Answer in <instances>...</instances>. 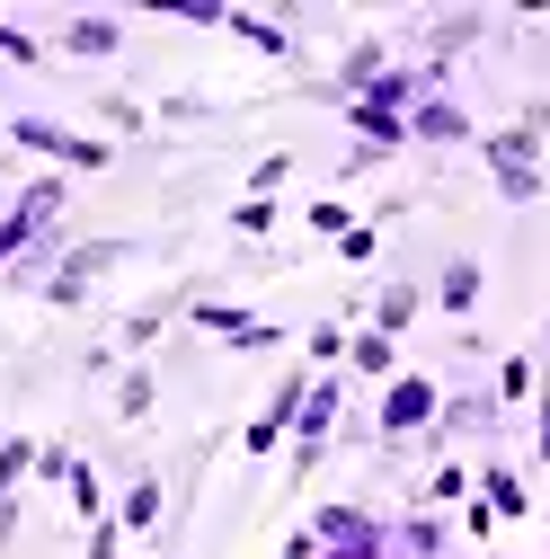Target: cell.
I'll return each mask as SVG.
<instances>
[{"instance_id": "obj_24", "label": "cell", "mask_w": 550, "mask_h": 559, "mask_svg": "<svg viewBox=\"0 0 550 559\" xmlns=\"http://www.w3.org/2000/svg\"><path fill=\"white\" fill-rule=\"evenodd\" d=\"M498 408H533V391H541V356H498Z\"/></svg>"}, {"instance_id": "obj_32", "label": "cell", "mask_w": 550, "mask_h": 559, "mask_svg": "<svg viewBox=\"0 0 550 559\" xmlns=\"http://www.w3.org/2000/svg\"><path fill=\"white\" fill-rule=\"evenodd\" d=\"M373 249H382V223H356V231H347V240H337V258H347V266H364V258H373Z\"/></svg>"}, {"instance_id": "obj_23", "label": "cell", "mask_w": 550, "mask_h": 559, "mask_svg": "<svg viewBox=\"0 0 550 559\" xmlns=\"http://www.w3.org/2000/svg\"><path fill=\"white\" fill-rule=\"evenodd\" d=\"M347 346H356L347 320H320V329H302V365L311 373H337V365H347Z\"/></svg>"}, {"instance_id": "obj_5", "label": "cell", "mask_w": 550, "mask_h": 559, "mask_svg": "<svg viewBox=\"0 0 550 559\" xmlns=\"http://www.w3.org/2000/svg\"><path fill=\"white\" fill-rule=\"evenodd\" d=\"M10 143L36 152V160H53L62 178H98V169H116V143H107V133H72V124H53V116H10Z\"/></svg>"}, {"instance_id": "obj_3", "label": "cell", "mask_w": 550, "mask_h": 559, "mask_svg": "<svg viewBox=\"0 0 550 559\" xmlns=\"http://www.w3.org/2000/svg\"><path fill=\"white\" fill-rule=\"evenodd\" d=\"M62 204H72V178H62V169H36V178L10 195V214H0V275L45 249V231L62 223Z\"/></svg>"}, {"instance_id": "obj_14", "label": "cell", "mask_w": 550, "mask_h": 559, "mask_svg": "<svg viewBox=\"0 0 550 559\" xmlns=\"http://www.w3.org/2000/svg\"><path fill=\"white\" fill-rule=\"evenodd\" d=\"M470 479H479V507H489L498 524H524V515H533V488H524V471H515L506 453H489Z\"/></svg>"}, {"instance_id": "obj_34", "label": "cell", "mask_w": 550, "mask_h": 559, "mask_svg": "<svg viewBox=\"0 0 550 559\" xmlns=\"http://www.w3.org/2000/svg\"><path fill=\"white\" fill-rule=\"evenodd\" d=\"M72 462H81L72 444H45V453H36V479H53V488H62V479H72Z\"/></svg>"}, {"instance_id": "obj_4", "label": "cell", "mask_w": 550, "mask_h": 559, "mask_svg": "<svg viewBox=\"0 0 550 559\" xmlns=\"http://www.w3.org/2000/svg\"><path fill=\"white\" fill-rule=\"evenodd\" d=\"M479 160H489V178H498L506 204H541L550 195V178H541V124H524V116L479 133Z\"/></svg>"}, {"instance_id": "obj_10", "label": "cell", "mask_w": 550, "mask_h": 559, "mask_svg": "<svg viewBox=\"0 0 550 559\" xmlns=\"http://www.w3.org/2000/svg\"><path fill=\"white\" fill-rule=\"evenodd\" d=\"M408 143H427V152H462V143H479V124H470V107L444 90V98H418V107H408Z\"/></svg>"}, {"instance_id": "obj_21", "label": "cell", "mask_w": 550, "mask_h": 559, "mask_svg": "<svg viewBox=\"0 0 550 559\" xmlns=\"http://www.w3.org/2000/svg\"><path fill=\"white\" fill-rule=\"evenodd\" d=\"M470 498H479V479H470V462H453V453H444V462L418 479V507H427V515H444V507H470Z\"/></svg>"}, {"instance_id": "obj_13", "label": "cell", "mask_w": 550, "mask_h": 559, "mask_svg": "<svg viewBox=\"0 0 550 559\" xmlns=\"http://www.w3.org/2000/svg\"><path fill=\"white\" fill-rule=\"evenodd\" d=\"M53 53H81V62H116V53H124V19H116V10H81V19H62Z\"/></svg>"}, {"instance_id": "obj_20", "label": "cell", "mask_w": 550, "mask_h": 559, "mask_svg": "<svg viewBox=\"0 0 550 559\" xmlns=\"http://www.w3.org/2000/svg\"><path fill=\"white\" fill-rule=\"evenodd\" d=\"M223 36H240V45L266 53V62H294V27H285V19H266V10H231Z\"/></svg>"}, {"instance_id": "obj_9", "label": "cell", "mask_w": 550, "mask_h": 559, "mask_svg": "<svg viewBox=\"0 0 550 559\" xmlns=\"http://www.w3.org/2000/svg\"><path fill=\"white\" fill-rule=\"evenodd\" d=\"M347 124H356V152H347V169H373V160L408 152V116H399L391 98H356V107H347Z\"/></svg>"}, {"instance_id": "obj_36", "label": "cell", "mask_w": 550, "mask_h": 559, "mask_svg": "<svg viewBox=\"0 0 550 559\" xmlns=\"http://www.w3.org/2000/svg\"><path fill=\"white\" fill-rule=\"evenodd\" d=\"M19 524H27V515H19V498H0V550L19 542Z\"/></svg>"}, {"instance_id": "obj_39", "label": "cell", "mask_w": 550, "mask_h": 559, "mask_svg": "<svg viewBox=\"0 0 550 559\" xmlns=\"http://www.w3.org/2000/svg\"><path fill=\"white\" fill-rule=\"evenodd\" d=\"M0 169H10V160H0Z\"/></svg>"}, {"instance_id": "obj_28", "label": "cell", "mask_w": 550, "mask_h": 559, "mask_svg": "<svg viewBox=\"0 0 550 559\" xmlns=\"http://www.w3.org/2000/svg\"><path fill=\"white\" fill-rule=\"evenodd\" d=\"M231 231H240V240H266V231H275V195H240V204H231Z\"/></svg>"}, {"instance_id": "obj_22", "label": "cell", "mask_w": 550, "mask_h": 559, "mask_svg": "<svg viewBox=\"0 0 550 559\" xmlns=\"http://www.w3.org/2000/svg\"><path fill=\"white\" fill-rule=\"evenodd\" d=\"M347 373H356V382H399V337L356 329V346H347Z\"/></svg>"}, {"instance_id": "obj_15", "label": "cell", "mask_w": 550, "mask_h": 559, "mask_svg": "<svg viewBox=\"0 0 550 559\" xmlns=\"http://www.w3.org/2000/svg\"><path fill=\"white\" fill-rule=\"evenodd\" d=\"M89 124H107V143H143L160 124V107L133 98V90H89Z\"/></svg>"}, {"instance_id": "obj_1", "label": "cell", "mask_w": 550, "mask_h": 559, "mask_svg": "<svg viewBox=\"0 0 550 559\" xmlns=\"http://www.w3.org/2000/svg\"><path fill=\"white\" fill-rule=\"evenodd\" d=\"M124 258H143V240H124V231H98V240H72V249H62V258H19L10 275H0V285H10V294H36L45 311H81L98 285H107V275L124 266Z\"/></svg>"}, {"instance_id": "obj_12", "label": "cell", "mask_w": 550, "mask_h": 559, "mask_svg": "<svg viewBox=\"0 0 550 559\" xmlns=\"http://www.w3.org/2000/svg\"><path fill=\"white\" fill-rule=\"evenodd\" d=\"M160 507H169V471L160 462H143V471H124V488H116V524L124 533H160Z\"/></svg>"}, {"instance_id": "obj_25", "label": "cell", "mask_w": 550, "mask_h": 559, "mask_svg": "<svg viewBox=\"0 0 550 559\" xmlns=\"http://www.w3.org/2000/svg\"><path fill=\"white\" fill-rule=\"evenodd\" d=\"M62 498H72V515H81V524H98V515L116 507V498H107V479H98V462H89V453L72 462V479H62Z\"/></svg>"}, {"instance_id": "obj_27", "label": "cell", "mask_w": 550, "mask_h": 559, "mask_svg": "<svg viewBox=\"0 0 550 559\" xmlns=\"http://www.w3.org/2000/svg\"><path fill=\"white\" fill-rule=\"evenodd\" d=\"M0 62H19V72H36V62H53V53L36 45V27H19V19H0Z\"/></svg>"}, {"instance_id": "obj_17", "label": "cell", "mask_w": 550, "mask_h": 559, "mask_svg": "<svg viewBox=\"0 0 550 559\" xmlns=\"http://www.w3.org/2000/svg\"><path fill=\"white\" fill-rule=\"evenodd\" d=\"M418 311H427V285H418V275H391V285H373L364 329H373V337H408V329H418Z\"/></svg>"}, {"instance_id": "obj_29", "label": "cell", "mask_w": 550, "mask_h": 559, "mask_svg": "<svg viewBox=\"0 0 550 559\" xmlns=\"http://www.w3.org/2000/svg\"><path fill=\"white\" fill-rule=\"evenodd\" d=\"M311 231H320V240H347V231H356V204H347V195H320V204H311Z\"/></svg>"}, {"instance_id": "obj_33", "label": "cell", "mask_w": 550, "mask_h": 559, "mask_svg": "<svg viewBox=\"0 0 550 559\" xmlns=\"http://www.w3.org/2000/svg\"><path fill=\"white\" fill-rule=\"evenodd\" d=\"M533 462H541V471H550V382H541V391H533Z\"/></svg>"}, {"instance_id": "obj_2", "label": "cell", "mask_w": 550, "mask_h": 559, "mask_svg": "<svg viewBox=\"0 0 550 559\" xmlns=\"http://www.w3.org/2000/svg\"><path fill=\"white\" fill-rule=\"evenodd\" d=\"M435 417H444V382H435V373H399V382H382V408L364 417V444H373V453L427 444Z\"/></svg>"}, {"instance_id": "obj_35", "label": "cell", "mask_w": 550, "mask_h": 559, "mask_svg": "<svg viewBox=\"0 0 550 559\" xmlns=\"http://www.w3.org/2000/svg\"><path fill=\"white\" fill-rule=\"evenodd\" d=\"M275 559H320V533L302 524V533H285V550H275Z\"/></svg>"}, {"instance_id": "obj_31", "label": "cell", "mask_w": 550, "mask_h": 559, "mask_svg": "<svg viewBox=\"0 0 550 559\" xmlns=\"http://www.w3.org/2000/svg\"><path fill=\"white\" fill-rule=\"evenodd\" d=\"M124 542H133V533H124L116 515H98V524H89V550H81V559H124Z\"/></svg>"}, {"instance_id": "obj_16", "label": "cell", "mask_w": 550, "mask_h": 559, "mask_svg": "<svg viewBox=\"0 0 550 559\" xmlns=\"http://www.w3.org/2000/svg\"><path fill=\"white\" fill-rule=\"evenodd\" d=\"M479 294H489V266H479V258H444V266H435V285H427V302H435L444 320H470Z\"/></svg>"}, {"instance_id": "obj_19", "label": "cell", "mask_w": 550, "mask_h": 559, "mask_svg": "<svg viewBox=\"0 0 550 559\" xmlns=\"http://www.w3.org/2000/svg\"><path fill=\"white\" fill-rule=\"evenodd\" d=\"M160 417V365H124L116 373V427H152Z\"/></svg>"}, {"instance_id": "obj_18", "label": "cell", "mask_w": 550, "mask_h": 559, "mask_svg": "<svg viewBox=\"0 0 550 559\" xmlns=\"http://www.w3.org/2000/svg\"><path fill=\"white\" fill-rule=\"evenodd\" d=\"M382 72H391V45H382V36H356L347 62H337V81H328V98H347V107H356V98L382 90Z\"/></svg>"}, {"instance_id": "obj_30", "label": "cell", "mask_w": 550, "mask_h": 559, "mask_svg": "<svg viewBox=\"0 0 550 559\" xmlns=\"http://www.w3.org/2000/svg\"><path fill=\"white\" fill-rule=\"evenodd\" d=\"M294 169H302V152H266V160L249 169V195H275V187H285Z\"/></svg>"}, {"instance_id": "obj_38", "label": "cell", "mask_w": 550, "mask_h": 559, "mask_svg": "<svg viewBox=\"0 0 550 559\" xmlns=\"http://www.w3.org/2000/svg\"><path fill=\"white\" fill-rule=\"evenodd\" d=\"M143 559H178V550H169V542H152V550H143Z\"/></svg>"}, {"instance_id": "obj_8", "label": "cell", "mask_w": 550, "mask_h": 559, "mask_svg": "<svg viewBox=\"0 0 550 559\" xmlns=\"http://www.w3.org/2000/svg\"><path fill=\"white\" fill-rule=\"evenodd\" d=\"M311 382H320L311 365H285V382H275V400H266V408L249 417V427H240V453H249V462H266V453H285V444H294V417H302Z\"/></svg>"}, {"instance_id": "obj_6", "label": "cell", "mask_w": 550, "mask_h": 559, "mask_svg": "<svg viewBox=\"0 0 550 559\" xmlns=\"http://www.w3.org/2000/svg\"><path fill=\"white\" fill-rule=\"evenodd\" d=\"M337 427H347V373H320V382H311V400H302V417H294V444H285L294 479H311V471L328 462Z\"/></svg>"}, {"instance_id": "obj_7", "label": "cell", "mask_w": 550, "mask_h": 559, "mask_svg": "<svg viewBox=\"0 0 550 559\" xmlns=\"http://www.w3.org/2000/svg\"><path fill=\"white\" fill-rule=\"evenodd\" d=\"M214 346H231V356H275L285 337H302V329H285V320H258V311H240V302H214V294H195V311H187Z\"/></svg>"}, {"instance_id": "obj_26", "label": "cell", "mask_w": 550, "mask_h": 559, "mask_svg": "<svg viewBox=\"0 0 550 559\" xmlns=\"http://www.w3.org/2000/svg\"><path fill=\"white\" fill-rule=\"evenodd\" d=\"M36 453H45L36 436H0V498H19V488L36 479Z\"/></svg>"}, {"instance_id": "obj_37", "label": "cell", "mask_w": 550, "mask_h": 559, "mask_svg": "<svg viewBox=\"0 0 550 559\" xmlns=\"http://www.w3.org/2000/svg\"><path fill=\"white\" fill-rule=\"evenodd\" d=\"M541 373H550V320H541Z\"/></svg>"}, {"instance_id": "obj_11", "label": "cell", "mask_w": 550, "mask_h": 559, "mask_svg": "<svg viewBox=\"0 0 550 559\" xmlns=\"http://www.w3.org/2000/svg\"><path fill=\"white\" fill-rule=\"evenodd\" d=\"M453 436H489V444H498V436H506V408H498V391H453V400H444V417H435V436H427V444L444 453Z\"/></svg>"}]
</instances>
